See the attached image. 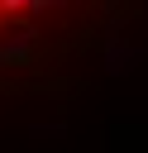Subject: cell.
<instances>
[{"instance_id":"1","label":"cell","mask_w":148,"mask_h":153,"mask_svg":"<svg viewBox=\"0 0 148 153\" xmlns=\"http://www.w3.org/2000/svg\"><path fill=\"white\" fill-rule=\"evenodd\" d=\"M134 57H138V48H119V43H115L105 67H110V72H124V67H134Z\"/></svg>"}]
</instances>
